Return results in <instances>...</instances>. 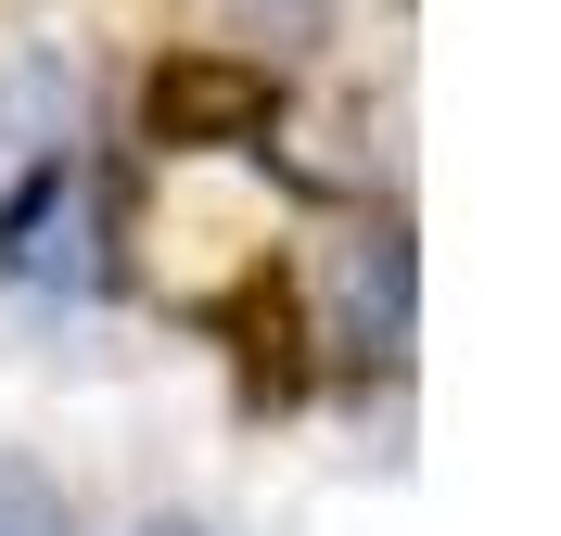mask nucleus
Listing matches in <instances>:
<instances>
[{
    "instance_id": "f257e3e1",
    "label": "nucleus",
    "mask_w": 561,
    "mask_h": 536,
    "mask_svg": "<svg viewBox=\"0 0 561 536\" xmlns=\"http://www.w3.org/2000/svg\"><path fill=\"white\" fill-rule=\"evenodd\" d=\"M0 269L13 282H90V179L77 167H38L13 205H0Z\"/></svg>"
},
{
    "instance_id": "f03ea898",
    "label": "nucleus",
    "mask_w": 561,
    "mask_h": 536,
    "mask_svg": "<svg viewBox=\"0 0 561 536\" xmlns=\"http://www.w3.org/2000/svg\"><path fill=\"white\" fill-rule=\"evenodd\" d=\"M0 536H65V499H51L26 460H0Z\"/></svg>"
},
{
    "instance_id": "7ed1b4c3",
    "label": "nucleus",
    "mask_w": 561,
    "mask_h": 536,
    "mask_svg": "<svg viewBox=\"0 0 561 536\" xmlns=\"http://www.w3.org/2000/svg\"><path fill=\"white\" fill-rule=\"evenodd\" d=\"M140 536H205V524H192V511H153V524H140Z\"/></svg>"
}]
</instances>
